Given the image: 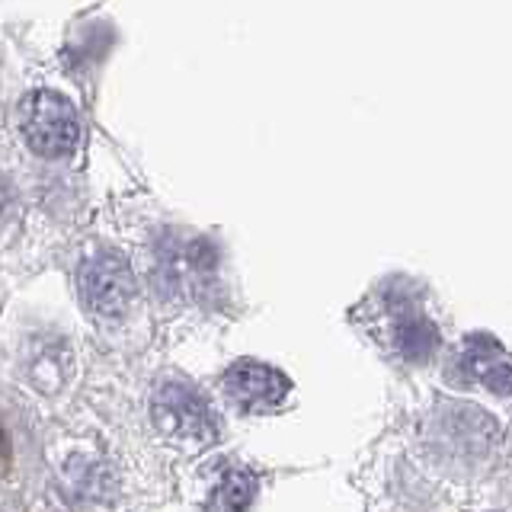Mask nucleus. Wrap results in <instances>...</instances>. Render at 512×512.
Here are the masks:
<instances>
[{"label":"nucleus","instance_id":"nucleus-1","mask_svg":"<svg viewBox=\"0 0 512 512\" xmlns=\"http://www.w3.org/2000/svg\"><path fill=\"white\" fill-rule=\"evenodd\" d=\"M20 128L32 151L48 160L71 157L80 141V119L68 96L55 90H29L20 103Z\"/></svg>","mask_w":512,"mask_h":512},{"label":"nucleus","instance_id":"nucleus-4","mask_svg":"<svg viewBox=\"0 0 512 512\" xmlns=\"http://www.w3.org/2000/svg\"><path fill=\"white\" fill-rule=\"evenodd\" d=\"M224 394L228 400L244 413H272L282 407V400L292 391V381H288L279 368H272L266 362H253V359H240L234 362L221 378Z\"/></svg>","mask_w":512,"mask_h":512},{"label":"nucleus","instance_id":"nucleus-3","mask_svg":"<svg viewBox=\"0 0 512 512\" xmlns=\"http://www.w3.org/2000/svg\"><path fill=\"white\" fill-rule=\"evenodd\" d=\"M80 295H84L93 314L116 320L132 308V301L138 295L135 272L122 253L90 256L84 269H80Z\"/></svg>","mask_w":512,"mask_h":512},{"label":"nucleus","instance_id":"nucleus-6","mask_svg":"<svg viewBox=\"0 0 512 512\" xmlns=\"http://www.w3.org/2000/svg\"><path fill=\"white\" fill-rule=\"evenodd\" d=\"M256 474L247 471V468H231L228 474H224L212 496H208L205 503V512H247L253 496H256Z\"/></svg>","mask_w":512,"mask_h":512},{"label":"nucleus","instance_id":"nucleus-7","mask_svg":"<svg viewBox=\"0 0 512 512\" xmlns=\"http://www.w3.org/2000/svg\"><path fill=\"white\" fill-rule=\"evenodd\" d=\"M397 346L407 359L423 362L432 352V346H436V327H432L429 320H423L420 314H410L397 324Z\"/></svg>","mask_w":512,"mask_h":512},{"label":"nucleus","instance_id":"nucleus-2","mask_svg":"<svg viewBox=\"0 0 512 512\" xmlns=\"http://www.w3.org/2000/svg\"><path fill=\"white\" fill-rule=\"evenodd\" d=\"M151 416L164 436L208 445L215 439V416L205 397L183 381H164L154 394Z\"/></svg>","mask_w":512,"mask_h":512},{"label":"nucleus","instance_id":"nucleus-5","mask_svg":"<svg viewBox=\"0 0 512 512\" xmlns=\"http://www.w3.org/2000/svg\"><path fill=\"white\" fill-rule=\"evenodd\" d=\"M461 365L468 368V375L490 388L493 394H512V359L500 349V343L490 340V336H471L464 343L461 352Z\"/></svg>","mask_w":512,"mask_h":512}]
</instances>
